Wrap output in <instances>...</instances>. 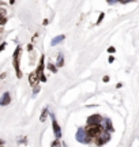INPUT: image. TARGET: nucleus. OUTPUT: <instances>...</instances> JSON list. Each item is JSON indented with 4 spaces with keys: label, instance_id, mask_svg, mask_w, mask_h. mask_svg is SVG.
Masks as SVG:
<instances>
[{
    "label": "nucleus",
    "instance_id": "obj_21",
    "mask_svg": "<svg viewBox=\"0 0 139 147\" xmlns=\"http://www.w3.org/2000/svg\"><path fill=\"white\" fill-rule=\"evenodd\" d=\"M102 82H105V83H107V82H109V76H107V75H105V76L102 78Z\"/></svg>",
    "mask_w": 139,
    "mask_h": 147
},
{
    "label": "nucleus",
    "instance_id": "obj_13",
    "mask_svg": "<svg viewBox=\"0 0 139 147\" xmlns=\"http://www.w3.org/2000/svg\"><path fill=\"white\" fill-rule=\"evenodd\" d=\"M48 69L51 71V72H53V74L57 72V67H56L55 64H52V63H49V64H48Z\"/></svg>",
    "mask_w": 139,
    "mask_h": 147
},
{
    "label": "nucleus",
    "instance_id": "obj_6",
    "mask_svg": "<svg viewBox=\"0 0 139 147\" xmlns=\"http://www.w3.org/2000/svg\"><path fill=\"white\" fill-rule=\"evenodd\" d=\"M51 116H52V129H53L55 136H56V139H60V138H61V128H60V125L57 124L53 113H51Z\"/></svg>",
    "mask_w": 139,
    "mask_h": 147
},
{
    "label": "nucleus",
    "instance_id": "obj_7",
    "mask_svg": "<svg viewBox=\"0 0 139 147\" xmlns=\"http://www.w3.org/2000/svg\"><path fill=\"white\" fill-rule=\"evenodd\" d=\"M101 123H102V116L97 115V113L87 117V125H96V124H101Z\"/></svg>",
    "mask_w": 139,
    "mask_h": 147
},
{
    "label": "nucleus",
    "instance_id": "obj_28",
    "mask_svg": "<svg viewBox=\"0 0 139 147\" xmlns=\"http://www.w3.org/2000/svg\"><path fill=\"white\" fill-rule=\"evenodd\" d=\"M0 78H1V75H0Z\"/></svg>",
    "mask_w": 139,
    "mask_h": 147
},
{
    "label": "nucleus",
    "instance_id": "obj_19",
    "mask_svg": "<svg viewBox=\"0 0 139 147\" xmlns=\"http://www.w3.org/2000/svg\"><path fill=\"white\" fill-rule=\"evenodd\" d=\"M5 22H7V16H5V18H3V16H0V26H1V25H4Z\"/></svg>",
    "mask_w": 139,
    "mask_h": 147
},
{
    "label": "nucleus",
    "instance_id": "obj_1",
    "mask_svg": "<svg viewBox=\"0 0 139 147\" xmlns=\"http://www.w3.org/2000/svg\"><path fill=\"white\" fill-rule=\"evenodd\" d=\"M85 132L89 139H96L101 132H104V127L102 124H96V125H86Z\"/></svg>",
    "mask_w": 139,
    "mask_h": 147
},
{
    "label": "nucleus",
    "instance_id": "obj_22",
    "mask_svg": "<svg viewBox=\"0 0 139 147\" xmlns=\"http://www.w3.org/2000/svg\"><path fill=\"white\" fill-rule=\"evenodd\" d=\"M5 48V42H3V44H1V45H0V52H1V51H3V49H4Z\"/></svg>",
    "mask_w": 139,
    "mask_h": 147
},
{
    "label": "nucleus",
    "instance_id": "obj_5",
    "mask_svg": "<svg viewBox=\"0 0 139 147\" xmlns=\"http://www.w3.org/2000/svg\"><path fill=\"white\" fill-rule=\"evenodd\" d=\"M75 138H76V140L79 143H90L91 142V139H89L87 138V135H86V132H85V128H79L78 129V132H76V135H75Z\"/></svg>",
    "mask_w": 139,
    "mask_h": 147
},
{
    "label": "nucleus",
    "instance_id": "obj_17",
    "mask_svg": "<svg viewBox=\"0 0 139 147\" xmlns=\"http://www.w3.org/2000/svg\"><path fill=\"white\" fill-rule=\"evenodd\" d=\"M104 15H105L104 12H101V14H100V18H98V21H97V25H100V23H101V21L104 19Z\"/></svg>",
    "mask_w": 139,
    "mask_h": 147
},
{
    "label": "nucleus",
    "instance_id": "obj_2",
    "mask_svg": "<svg viewBox=\"0 0 139 147\" xmlns=\"http://www.w3.org/2000/svg\"><path fill=\"white\" fill-rule=\"evenodd\" d=\"M19 59H21V47H16L15 52H14V69H15V75L18 79L22 78V71H21V67H19Z\"/></svg>",
    "mask_w": 139,
    "mask_h": 147
},
{
    "label": "nucleus",
    "instance_id": "obj_12",
    "mask_svg": "<svg viewBox=\"0 0 139 147\" xmlns=\"http://www.w3.org/2000/svg\"><path fill=\"white\" fill-rule=\"evenodd\" d=\"M48 115H49V112H48V109L45 108V109L43 110V113H41V116H40V121H41V123H44V121L47 120V117H48Z\"/></svg>",
    "mask_w": 139,
    "mask_h": 147
},
{
    "label": "nucleus",
    "instance_id": "obj_3",
    "mask_svg": "<svg viewBox=\"0 0 139 147\" xmlns=\"http://www.w3.org/2000/svg\"><path fill=\"white\" fill-rule=\"evenodd\" d=\"M109 140H111V134L107 132V131H104V132H101L96 139H94V143H96L97 146H104V144L108 143Z\"/></svg>",
    "mask_w": 139,
    "mask_h": 147
},
{
    "label": "nucleus",
    "instance_id": "obj_23",
    "mask_svg": "<svg viewBox=\"0 0 139 147\" xmlns=\"http://www.w3.org/2000/svg\"><path fill=\"white\" fill-rule=\"evenodd\" d=\"M115 61V57L113 56H109V63H113Z\"/></svg>",
    "mask_w": 139,
    "mask_h": 147
},
{
    "label": "nucleus",
    "instance_id": "obj_11",
    "mask_svg": "<svg viewBox=\"0 0 139 147\" xmlns=\"http://www.w3.org/2000/svg\"><path fill=\"white\" fill-rule=\"evenodd\" d=\"M64 38H65V36H63V34H61V36L55 37L53 40H52V42H51V44H52V47H53V45H57V44H60V42L63 41Z\"/></svg>",
    "mask_w": 139,
    "mask_h": 147
},
{
    "label": "nucleus",
    "instance_id": "obj_10",
    "mask_svg": "<svg viewBox=\"0 0 139 147\" xmlns=\"http://www.w3.org/2000/svg\"><path fill=\"white\" fill-rule=\"evenodd\" d=\"M104 127V128H105V131L107 132H109V134H111V132H113V125H112V121L109 120V119H107V120H105V125H102Z\"/></svg>",
    "mask_w": 139,
    "mask_h": 147
},
{
    "label": "nucleus",
    "instance_id": "obj_24",
    "mask_svg": "<svg viewBox=\"0 0 139 147\" xmlns=\"http://www.w3.org/2000/svg\"><path fill=\"white\" fill-rule=\"evenodd\" d=\"M32 49H33V45H27V51L29 52H32Z\"/></svg>",
    "mask_w": 139,
    "mask_h": 147
},
{
    "label": "nucleus",
    "instance_id": "obj_26",
    "mask_svg": "<svg viewBox=\"0 0 139 147\" xmlns=\"http://www.w3.org/2000/svg\"><path fill=\"white\" fill-rule=\"evenodd\" d=\"M108 3H113V1H115V0H107Z\"/></svg>",
    "mask_w": 139,
    "mask_h": 147
},
{
    "label": "nucleus",
    "instance_id": "obj_20",
    "mask_svg": "<svg viewBox=\"0 0 139 147\" xmlns=\"http://www.w3.org/2000/svg\"><path fill=\"white\" fill-rule=\"evenodd\" d=\"M115 51H116V49H115V48H113V47L108 48V52H109V53H115Z\"/></svg>",
    "mask_w": 139,
    "mask_h": 147
},
{
    "label": "nucleus",
    "instance_id": "obj_16",
    "mask_svg": "<svg viewBox=\"0 0 139 147\" xmlns=\"http://www.w3.org/2000/svg\"><path fill=\"white\" fill-rule=\"evenodd\" d=\"M52 147H60V142H59V139H56L55 142H52Z\"/></svg>",
    "mask_w": 139,
    "mask_h": 147
},
{
    "label": "nucleus",
    "instance_id": "obj_27",
    "mask_svg": "<svg viewBox=\"0 0 139 147\" xmlns=\"http://www.w3.org/2000/svg\"><path fill=\"white\" fill-rule=\"evenodd\" d=\"M0 144H4V142H3V140H1V139H0Z\"/></svg>",
    "mask_w": 139,
    "mask_h": 147
},
{
    "label": "nucleus",
    "instance_id": "obj_14",
    "mask_svg": "<svg viewBox=\"0 0 139 147\" xmlns=\"http://www.w3.org/2000/svg\"><path fill=\"white\" fill-rule=\"evenodd\" d=\"M64 65V60H63V55H59V60H57V65L56 67H63Z\"/></svg>",
    "mask_w": 139,
    "mask_h": 147
},
{
    "label": "nucleus",
    "instance_id": "obj_8",
    "mask_svg": "<svg viewBox=\"0 0 139 147\" xmlns=\"http://www.w3.org/2000/svg\"><path fill=\"white\" fill-rule=\"evenodd\" d=\"M38 83H40L38 75L36 74V71H34V72H32L30 75H29V84H30L32 87H36V86H38Z\"/></svg>",
    "mask_w": 139,
    "mask_h": 147
},
{
    "label": "nucleus",
    "instance_id": "obj_4",
    "mask_svg": "<svg viewBox=\"0 0 139 147\" xmlns=\"http://www.w3.org/2000/svg\"><path fill=\"white\" fill-rule=\"evenodd\" d=\"M36 74L38 75V80H40V82H43V83L47 82V76L44 75V55L41 56V59H40V63H38V65H37Z\"/></svg>",
    "mask_w": 139,
    "mask_h": 147
},
{
    "label": "nucleus",
    "instance_id": "obj_15",
    "mask_svg": "<svg viewBox=\"0 0 139 147\" xmlns=\"http://www.w3.org/2000/svg\"><path fill=\"white\" fill-rule=\"evenodd\" d=\"M5 15H7V11H5L4 8H0V16H3V18H5Z\"/></svg>",
    "mask_w": 139,
    "mask_h": 147
},
{
    "label": "nucleus",
    "instance_id": "obj_9",
    "mask_svg": "<svg viewBox=\"0 0 139 147\" xmlns=\"http://www.w3.org/2000/svg\"><path fill=\"white\" fill-rule=\"evenodd\" d=\"M11 102V95L10 93H4L0 98V106H7Z\"/></svg>",
    "mask_w": 139,
    "mask_h": 147
},
{
    "label": "nucleus",
    "instance_id": "obj_18",
    "mask_svg": "<svg viewBox=\"0 0 139 147\" xmlns=\"http://www.w3.org/2000/svg\"><path fill=\"white\" fill-rule=\"evenodd\" d=\"M38 93H40V87L36 86V87H34V91H33V97H34V95H37Z\"/></svg>",
    "mask_w": 139,
    "mask_h": 147
},
{
    "label": "nucleus",
    "instance_id": "obj_25",
    "mask_svg": "<svg viewBox=\"0 0 139 147\" xmlns=\"http://www.w3.org/2000/svg\"><path fill=\"white\" fill-rule=\"evenodd\" d=\"M15 3V0H10V4H14Z\"/></svg>",
    "mask_w": 139,
    "mask_h": 147
}]
</instances>
